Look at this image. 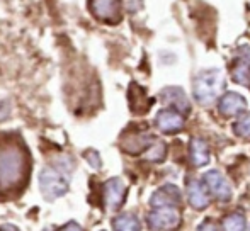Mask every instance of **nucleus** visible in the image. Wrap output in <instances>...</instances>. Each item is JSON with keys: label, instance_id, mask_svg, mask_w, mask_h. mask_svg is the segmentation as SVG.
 <instances>
[{"label": "nucleus", "instance_id": "1", "mask_svg": "<svg viewBox=\"0 0 250 231\" xmlns=\"http://www.w3.org/2000/svg\"><path fill=\"white\" fill-rule=\"evenodd\" d=\"M29 177V155L19 139L5 138L0 141V192L21 189Z\"/></svg>", "mask_w": 250, "mask_h": 231}, {"label": "nucleus", "instance_id": "13", "mask_svg": "<svg viewBox=\"0 0 250 231\" xmlns=\"http://www.w3.org/2000/svg\"><path fill=\"white\" fill-rule=\"evenodd\" d=\"M153 141L155 136L146 135V133H133V135L123 136L121 148L129 155H140V153H145L153 145Z\"/></svg>", "mask_w": 250, "mask_h": 231}, {"label": "nucleus", "instance_id": "11", "mask_svg": "<svg viewBox=\"0 0 250 231\" xmlns=\"http://www.w3.org/2000/svg\"><path fill=\"white\" fill-rule=\"evenodd\" d=\"M247 109V100L244 96L237 92H227L218 100V111L225 117H237V116L245 114Z\"/></svg>", "mask_w": 250, "mask_h": 231}, {"label": "nucleus", "instance_id": "14", "mask_svg": "<svg viewBox=\"0 0 250 231\" xmlns=\"http://www.w3.org/2000/svg\"><path fill=\"white\" fill-rule=\"evenodd\" d=\"M188 201L198 211L208 208L209 204V195H208V189L203 182L199 180H189L188 182Z\"/></svg>", "mask_w": 250, "mask_h": 231}, {"label": "nucleus", "instance_id": "2", "mask_svg": "<svg viewBox=\"0 0 250 231\" xmlns=\"http://www.w3.org/2000/svg\"><path fill=\"white\" fill-rule=\"evenodd\" d=\"M225 89V77L220 70L211 68L203 70L192 80V94L196 102L201 106H209L221 96V90Z\"/></svg>", "mask_w": 250, "mask_h": 231}, {"label": "nucleus", "instance_id": "5", "mask_svg": "<svg viewBox=\"0 0 250 231\" xmlns=\"http://www.w3.org/2000/svg\"><path fill=\"white\" fill-rule=\"evenodd\" d=\"M148 226L155 231H172L182 223L181 211L177 208H155L146 218Z\"/></svg>", "mask_w": 250, "mask_h": 231}, {"label": "nucleus", "instance_id": "22", "mask_svg": "<svg viewBox=\"0 0 250 231\" xmlns=\"http://www.w3.org/2000/svg\"><path fill=\"white\" fill-rule=\"evenodd\" d=\"M198 231H218V228L211 221H204L203 225H199Z\"/></svg>", "mask_w": 250, "mask_h": 231}, {"label": "nucleus", "instance_id": "6", "mask_svg": "<svg viewBox=\"0 0 250 231\" xmlns=\"http://www.w3.org/2000/svg\"><path fill=\"white\" fill-rule=\"evenodd\" d=\"M184 114H181L175 109H170V107L158 111L157 116H155V126L164 135H177L184 129Z\"/></svg>", "mask_w": 250, "mask_h": 231}, {"label": "nucleus", "instance_id": "12", "mask_svg": "<svg viewBox=\"0 0 250 231\" xmlns=\"http://www.w3.org/2000/svg\"><path fill=\"white\" fill-rule=\"evenodd\" d=\"M160 99L167 107L179 111L181 114L188 116L191 113V102H189L188 96H186V92L181 87H167V89H164L160 94Z\"/></svg>", "mask_w": 250, "mask_h": 231}, {"label": "nucleus", "instance_id": "23", "mask_svg": "<svg viewBox=\"0 0 250 231\" xmlns=\"http://www.w3.org/2000/svg\"><path fill=\"white\" fill-rule=\"evenodd\" d=\"M0 231H19V228H17V226H14V225H9V223H7V225H2V226H0Z\"/></svg>", "mask_w": 250, "mask_h": 231}, {"label": "nucleus", "instance_id": "7", "mask_svg": "<svg viewBox=\"0 0 250 231\" xmlns=\"http://www.w3.org/2000/svg\"><path fill=\"white\" fill-rule=\"evenodd\" d=\"M231 78L240 85H249L250 82V46L242 44L235 51L231 61Z\"/></svg>", "mask_w": 250, "mask_h": 231}, {"label": "nucleus", "instance_id": "16", "mask_svg": "<svg viewBox=\"0 0 250 231\" xmlns=\"http://www.w3.org/2000/svg\"><path fill=\"white\" fill-rule=\"evenodd\" d=\"M114 231H142V223L135 214H118L112 219Z\"/></svg>", "mask_w": 250, "mask_h": 231}, {"label": "nucleus", "instance_id": "8", "mask_svg": "<svg viewBox=\"0 0 250 231\" xmlns=\"http://www.w3.org/2000/svg\"><path fill=\"white\" fill-rule=\"evenodd\" d=\"M126 195H128V187L123 178L112 177L104 184V204L111 211H118L125 204Z\"/></svg>", "mask_w": 250, "mask_h": 231}, {"label": "nucleus", "instance_id": "19", "mask_svg": "<svg viewBox=\"0 0 250 231\" xmlns=\"http://www.w3.org/2000/svg\"><path fill=\"white\" fill-rule=\"evenodd\" d=\"M233 133L244 139H250V113L242 114L240 117L235 121Z\"/></svg>", "mask_w": 250, "mask_h": 231}, {"label": "nucleus", "instance_id": "21", "mask_svg": "<svg viewBox=\"0 0 250 231\" xmlns=\"http://www.w3.org/2000/svg\"><path fill=\"white\" fill-rule=\"evenodd\" d=\"M58 231H83V228L79 225V223L70 221V223H66V225L63 226V228H60Z\"/></svg>", "mask_w": 250, "mask_h": 231}, {"label": "nucleus", "instance_id": "3", "mask_svg": "<svg viewBox=\"0 0 250 231\" xmlns=\"http://www.w3.org/2000/svg\"><path fill=\"white\" fill-rule=\"evenodd\" d=\"M68 177L56 167H44L40 173V191L48 201H55L68 192Z\"/></svg>", "mask_w": 250, "mask_h": 231}, {"label": "nucleus", "instance_id": "20", "mask_svg": "<svg viewBox=\"0 0 250 231\" xmlns=\"http://www.w3.org/2000/svg\"><path fill=\"white\" fill-rule=\"evenodd\" d=\"M83 156L87 158V162H89L90 167H94V169H101L102 162H101L99 153H97L96 150H87V152L83 153Z\"/></svg>", "mask_w": 250, "mask_h": 231}, {"label": "nucleus", "instance_id": "10", "mask_svg": "<svg viewBox=\"0 0 250 231\" xmlns=\"http://www.w3.org/2000/svg\"><path fill=\"white\" fill-rule=\"evenodd\" d=\"M182 201V194L177 185L167 184L151 194L150 206L151 208H177Z\"/></svg>", "mask_w": 250, "mask_h": 231}, {"label": "nucleus", "instance_id": "15", "mask_svg": "<svg viewBox=\"0 0 250 231\" xmlns=\"http://www.w3.org/2000/svg\"><path fill=\"white\" fill-rule=\"evenodd\" d=\"M189 156L194 167H204L209 162V146L203 138H192L189 145Z\"/></svg>", "mask_w": 250, "mask_h": 231}, {"label": "nucleus", "instance_id": "18", "mask_svg": "<svg viewBox=\"0 0 250 231\" xmlns=\"http://www.w3.org/2000/svg\"><path fill=\"white\" fill-rule=\"evenodd\" d=\"M165 155H167V146H165L164 141H158V139H155L153 145L145 152V158L150 160V162H162Z\"/></svg>", "mask_w": 250, "mask_h": 231}, {"label": "nucleus", "instance_id": "4", "mask_svg": "<svg viewBox=\"0 0 250 231\" xmlns=\"http://www.w3.org/2000/svg\"><path fill=\"white\" fill-rule=\"evenodd\" d=\"M89 10L99 22L114 26L123 19V0H89Z\"/></svg>", "mask_w": 250, "mask_h": 231}, {"label": "nucleus", "instance_id": "24", "mask_svg": "<svg viewBox=\"0 0 250 231\" xmlns=\"http://www.w3.org/2000/svg\"><path fill=\"white\" fill-rule=\"evenodd\" d=\"M249 231H250V226H249Z\"/></svg>", "mask_w": 250, "mask_h": 231}, {"label": "nucleus", "instance_id": "9", "mask_svg": "<svg viewBox=\"0 0 250 231\" xmlns=\"http://www.w3.org/2000/svg\"><path fill=\"white\" fill-rule=\"evenodd\" d=\"M203 184L206 185L208 192L221 202H228L231 199V187L228 180L218 170H209L203 175Z\"/></svg>", "mask_w": 250, "mask_h": 231}, {"label": "nucleus", "instance_id": "17", "mask_svg": "<svg viewBox=\"0 0 250 231\" xmlns=\"http://www.w3.org/2000/svg\"><path fill=\"white\" fill-rule=\"evenodd\" d=\"M221 226H223V231H245L247 221L242 212H231V214L225 216Z\"/></svg>", "mask_w": 250, "mask_h": 231}]
</instances>
